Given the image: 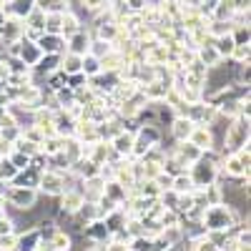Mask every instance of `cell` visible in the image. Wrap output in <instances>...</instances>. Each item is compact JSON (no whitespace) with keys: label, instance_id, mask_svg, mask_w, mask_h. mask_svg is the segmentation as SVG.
Here are the masks:
<instances>
[{"label":"cell","instance_id":"cell-1","mask_svg":"<svg viewBox=\"0 0 251 251\" xmlns=\"http://www.w3.org/2000/svg\"><path fill=\"white\" fill-rule=\"evenodd\" d=\"M191 126H194V123L188 121V118H176V123H174V136H176L178 141H186L188 136H191V131H194Z\"/></svg>","mask_w":251,"mask_h":251},{"label":"cell","instance_id":"cell-2","mask_svg":"<svg viewBox=\"0 0 251 251\" xmlns=\"http://www.w3.org/2000/svg\"><path fill=\"white\" fill-rule=\"evenodd\" d=\"M191 136H194V143H191V146H199V149H203V146H208V143H211V133H208V131H203V128H199V131H191Z\"/></svg>","mask_w":251,"mask_h":251},{"label":"cell","instance_id":"cell-3","mask_svg":"<svg viewBox=\"0 0 251 251\" xmlns=\"http://www.w3.org/2000/svg\"><path fill=\"white\" fill-rule=\"evenodd\" d=\"M131 146H133V136H131V133H121V136L116 138V149H118L121 153H128Z\"/></svg>","mask_w":251,"mask_h":251},{"label":"cell","instance_id":"cell-4","mask_svg":"<svg viewBox=\"0 0 251 251\" xmlns=\"http://www.w3.org/2000/svg\"><path fill=\"white\" fill-rule=\"evenodd\" d=\"M0 174H3V176H13L15 174V166L13 163H3V166H0Z\"/></svg>","mask_w":251,"mask_h":251}]
</instances>
